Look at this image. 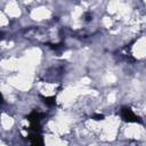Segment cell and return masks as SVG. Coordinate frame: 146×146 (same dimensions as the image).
<instances>
[{"instance_id": "obj_1", "label": "cell", "mask_w": 146, "mask_h": 146, "mask_svg": "<svg viewBox=\"0 0 146 146\" xmlns=\"http://www.w3.org/2000/svg\"><path fill=\"white\" fill-rule=\"evenodd\" d=\"M121 115H122V117H123L125 121H129V122H137V121H139V117H138L130 108H127V107L122 108Z\"/></svg>"}]
</instances>
